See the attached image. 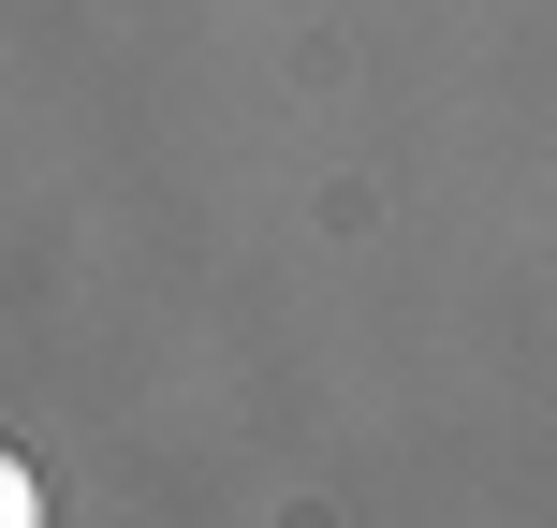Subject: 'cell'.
<instances>
[{
	"label": "cell",
	"mask_w": 557,
	"mask_h": 528,
	"mask_svg": "<svg viewBox=\"0 0 557 528\" xmlns=\"http://www.w3.org/2000/svg\"><path fill=\"white\" fill-rule=\"evenodd\" d=\"M29 514H45V484H29V455L0 441V528H29Z\"/></svg>",
	"instance_id": "cell-1"
}]
</instances>
